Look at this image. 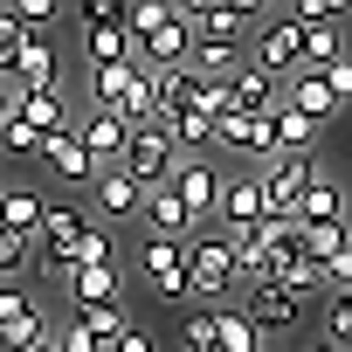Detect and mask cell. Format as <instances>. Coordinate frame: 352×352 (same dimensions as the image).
<instances>
[{
  "mask_svg": "<svg viewBox=\"0 0 352 352\" xmlns=\"http://www.w3.org/2000/svg\"><path fill=\"white\" fill-rule=\"evenodd\" d=\"M324 180V166H318V152H297V159H270L263 166V187H270V221H304V201H311V187Z\"/></svg>",
  "mask_w": 352,
  "mask_h": 352,
  "instance_id": "1",
  "label": "cell"
},
{
  "mask_svg": "<svg viewBox=\"0 0 352 352\" xmlns=\"http://www.w3.org/2000/svg\"><path fill=\"white\" fill-rule=\"evenodd\" d=\"M180 166H187V152L173 145V131L166 124H145V131H131V152H124V173L145 187V194H159V187H173L180 180Z\"/></svg>",
  "mask_w": 352,
  "mask_h": 352,
  "instance_id": "2",
  "label": "cell"
},
{
  "mask_svg": "<svg viewBox=\"0 0 352 352\" xmlns=\"http://www.w3.org/2000/svg\"><path fill=\"white\" fill-rule=\"evenodd\" d=\"M249 63H256L263 76H276V83L304 76V28H297V14H276V21H263V28L249 35Z\"/></svg>",
  "mask_w": 352,
  "mask_h": 352,
  "instance_id": "3",
  "label": "cell"
},
{
  "mask_svg": "<svg viewBox=\"0 0 352 352\" xmlns=\"http://www.w3.org/2000/svg\"><path fill=\"white\" fill-rule=\"evenodd\" d=\"M187 290H194V304H214V297L235 290V242L228 235L187 242Z\"/></svg>",
  "mask_w": 352,
  "mask_h": 352,
  "instance_id": "4",
  "label": "cell"
},
{
  "mask_svg": "<svg viewBox=\"0 0 352 352\" xmlns=\"http://www.w3.org/2000/svg\"><path fill=\"white\" fill-rule=\"evenodd\" d=\"M270 221V187H263V173H235V180L221 187V235L242 242Z\"/></svg>",
  "mask_w": 352,
  "mask_h": 352,
  "instance_id": "5",
  "label": "cell"
},
{
  "mask_svg": "<svg viewBox=\"0 0 352 352\" xmlns=\"http://www.w3.org/2000/svg\"><path fill=\"white\" fill-rule=\"evenodd\" d=\"M138 270H145V283H152L166 304H194V290H187V249L173 242V235H152V242L138 249Z\"/></svg>",
  "mask_w": 352,
  "mask_h": 352,
  "instance_id": "6",
  "label": "cell"
},
{
  "mask_svg": "<svg viewBox=\"0 0 352 352\" xmlns=\"http://www.w3.org/2000/svg\"><path fill=\"white\" fill-rule=\"evenodd\" d=\"M0 331H8L14 352H35L49 338V318H42V304H35L28 283H0Z\"/></svg>",
  "mask_w": 352,
  "mask_h": 352,
  "instance_id": "7",
  "label": "cell"
},
{
  "mask_svg": "<svg viewBox=\"0 0 352 352\" xmlns=\"http://www.w3.org/2000/svg\"><path fill=\"white\" fill-rule=\"evenodd\" d=\"M187 21H194V35L235 42L242 28H263V0H187Z\"/></svg>",
  "mask_w": 352,
  "mask_h": 352,
  "instance_id": "8",
  "label": "cell"
},
{
  "mask_svg": "<svg viewBox=\"0 0 352 352\" xmlns=\"http://www.w3.org/2000/svg\"><path fill=\"white\" fill-rule=\"evenodd\" d=\"M221 173H214V159H187L180 166V180H173V194H180V208H187V221L201 228L208 214H221Z\"/></svg>",
  "mask_w": 352,
  "mask_h": 352,
  "instance_id": "9",
  "label": "cell"
},
{
  "mask_svg": "<svg viewBox=\"0 0 352 352\" xmlns=\"http://www.w3.org/2000/svg\"><path fill=\"white\" fill-rule=\"evenodd\" d=\"M138 63H145L152 76H173V69L194 63V21H187V8H180V21H173V28H159V35L138 42Z\"/></svg>",
  "mask_w": 352,
  "mask_h": 352,
  "instance_id": "10",
  "label": "cell"
},
{
  "mask_svg": "<svg viewBox=\"0 0 352 352\" xmlns=\"http://www.w3.org/2000/svg\"><path fill=\"white\" fill-rule=\"evenodd\" d=\"M242 311L256 318L263 338H276V331H290V324L304 318V297H290L283 283H256V290H242Z\"/></svg>",
  "mask_w": 352,
  "mask_h": 352,
  "instance_id": "11",
  "label": "cell"
},
{
  "mask_svg": "<svg viewBox=\"0 0 352 352\" xmlns=\"http://www.w3.org/2000/svg\"><path fill=\"white\" fill-rule=\"evenodd\" d=\"M90 194H97V214H104V221H145V187L131 180L124 166H104Z\"/></svg>",
  "mask_w": 352,
  "mask_h": 352,
  "instance_id": "12",
  "label": "cell"
},
{
  "mask_svg": "<svg viewBox=\"0 0 352 352\" xmlns=\"http://www.w3.org/2000/svg\"><path fill=\"white\" fill-rule=\"evenodd\" d=\"M14 90H21V97H35V90H63V56H56L49 35H28V49H21V63H14Z\"/></svg>",
  "mask_w": 352,
  "mask_h": 352,
  "instance_id": "13",
  "label": "cell"
},
{
  "mask_svg": "<svg viewBox=\"0 0 352 352\" xmlns=\"http://www.w3.org/2000/svg\"><path fill=\"white\" fill-rule=\"evenodd\" d=\"M283 104H290V111H304L311 124H331V118L345 111V97L324 83V69H304V76H290V83H283Z\"/></svg>",
  "mask_w": 352,
  "mask_h": 352,
  "instance_id": "14",
  "label": "cell"
},
{
  "mask_svg": "<svg viewBox=\"0 0 352 352\" xmlns=\"http://www.w3.org/2000/svg\"><path fill=\"white\" fill-rule=\"evenodd\" d=\"M76 138L90 145L97 166H124V152H131V124H124L118 111H90V118L76 124Z\"/></svg>",
  "mask_w": 352,
  "mask_h": 352,
  "instance_id": "15",
  "label": "cell"
},
{
  "mask_svg": "<svg viewBox=\"0 0 352 352\" xmlns=\"http://www.w3.org/2000/svg\"><path fill=\"white\" fill-rule=\"evenodd\" d=\"M221 152H242V159H276V111L270 118H221Z\"/></svg>",
  "mask_w": 352,
  "mask_h": 352,
  "instance_id": "16",
  "label": "cell"
},
{
  "mask_svg": "<svg viewBox=\"0 0 352 352\" xmlns=\"http://www.w3.org/2000/svg\"><path fill=\"white\" fill-rule=\"evenodd\" d=\"M42 159H49V173H56V180H69V187H97V173H104V166L90 159V145H83L76 131L49 138V152H42Z\"/></svg>",
  "mask_w": 352,
  "mask_h": 352,
  "instance_id": "17",
  "label": "cell"
},
{
  "mask_svg": "<svg viewBox=\"0 0 352 352\" xmlns=\"http://www.w3.org/2000/svg\"><path fill=\"white\" fill-rule=\"evenodd\" d=\"M42 221H49L42 187H0V228L8 235H42Z\"/></svg>",
  "mask_w": 352,
  "mask_h": 352,
  "instance_id": "18",
  "label": "cell"
},
{
  "mask_svg": "<svg viewBox=\"0 0 352 352\" xmlns=\"http://www.w3.org/2000/svg\"><path fill=\"white\" fill-rule=\"evenodd\" d=\"M194 76H208V83H235L249 63H242V42H214V35H194V63H187Z\"/></svg>",
  "mask_w": 352,
  "mask_h": 352,
  "instance_id": "19",
  "label": "cell"
},
{
  "mask_svg": "<svg viewBox=\"0 0 352 352\" xmlns=\"http://www.w3.org/2000/svg\"><path fill=\"white\" fill-rule=\"evenodd\" d=\"M69 304H76V311L124 304V276H118V263H111V270H76V276H69Z\"/></svg>",
  "mask_w": 352,
  "mask_h": 352,
  "instance_id": "20",
  "label": "cell"
},
{
  "mask_svg": "<svg viewBox=\"0 0 352 352\" xmlns=\"http://www.w3.org/2000/svg\"><path fill=\"white\" fill-rule=\"evenodd\" d=\"M83 63H90V69L138 63V35H131V28H97V35H83Z\"/></svg>",
  "mask_w": 352,
  "mask_h": 352,
  "instance_id": "21",
  "label": "cell"
},
{
  "mask_svg": "<svg viewBox=\"0 0 352 352\" xmlns=\"http://www.w3.org/2000/svg\"><path fill=\"white\" fill-rule=\"evenodd\" d=\"M21 118H28L42 138H63V131H69V97H63V90H35V97H21Z\"/></svg>",
  "mask_w": 352,
  "mask_h": 352,
  "instance_id": "22",
  "label": "cell"
},
{
  "mask_svg": "<svg viewBox=\"0 0 352 352\" xmlns=\"http://www.w3.org/2000/svg\"><path fill=\"white\" fill-rule=\"evenodd\" d=\"M138 69H145V63H118V69H90V97H97V111H124V97H131Z\"/></svg>",
  "mask_w": 352,
  "mask_h": 352,
  "instance_id": "23",
  "label": "cell"
},
{
  "mask_svg": "<svg viewBox=\"0 0 352 352\" xmlns=\"http://www.w3.org/2000/svg\"><path fill=\"white\" fill-rule=\"evenodd\" d=\"M145 221H152V235H194V221H187V208H180V194L173 187H159V194H145Z\"/></svg>",
  "mask_w": 352,
  "mask_h": 352,
  "instance_id": "24",
  "label": "cell"
},
{
  "mask_svg": "<svg viewBox=\"0 0 352 352\" xmlns=\"http://www.w3.org/2000/svg\"><path fill=\"white\" fill-rule=\"evenodd\" d=\"M318 131H324V124H311L304 111H290V104H283V111H276V159L311 152V145H318Z\"/></svg>",
  "mask_w": 352,
  "mask_h": 352,
  "instance_id": "25",
  "label": "cell"
},
{
  "mask_svg": "<svg viewBox=\"0 0 352 352\" xmlns=\"http://www.w3.org/2000/svg\"><path fill=\"white\" fill-rule=\"evenodd\" d=\"M124 21H131V35L145 42V35H159V28L180 21V0H124Z\"/></svg>",
  "mask_w": 352,
  "mask_h": 352,
  "instance_id": "26",
  "label": "cell"
},
{
  "mask_svg": "<svg viewBox=\"0 0 352 352\" xmlns=\"http://www.w3.org/2000/svg\"><path fill=\"white\" fill-rule=\"evenodd\" d=\"M270 283H283L290 297H318V290H331V276H324V263H311V256H290Z\"/></svg>",
  "mask_w": 352,
  "mask_h": 352,
  "instance_id": "27",
  "label": "cell"
},
{
  "mask_svg": "<svg viewBox=\"0 0 352 352\" xmlns=\"http://www.w3.org/2000/svg\"><path fill=\"white\" fill-rule=\"evenodd\" d=\"M21 276H35V235L0 228V283H21Z\"/></svg>",
  "mask_w": 352,
  "mask_h": 352,
  "instance_id": "28",
  "label": "cell"
},
{
  "mask_svg": "<svg viewBox=\"0 0 352 352\" xmlns=\"http://www.w3.org/2000/svg\"><path fill=\"white\" fill-rule=\"evenodd\" d=\"M180 345L187 352H221V318L214 311H180Z\"/></svg>",
  "mask_w": 352,
  "mask_h": 352,
  "instance_id": "29",
  "label": "cell"
},
{
  "mask_svg": "<svg viewBox=\"0 0 352 352\" xmlns=\"http://www.w3.org/2000/svg\"><path fill=\"white\" fill-rule=\"evenodd\" d=\"M318 221H352V214H345V194H338L331 180H318V187H311V201H304V221H297V228H318Z\"/></svg>",
  "mask_w": 352,
  "mask_h": 352,
  "instance_id": "30",
  "label": "cell"
},
{
  "mask_svg": "<svg viewBox=\"0 0 352 352\" xmlns=\"http://www.w3.org/2000/svg\"><path fill=\"white\" fill-rule=\"evenodd\" d=\"M345 242H352V221H318V228H304V256H311V263H331Z\"/></svg>",
  "mask_w": 352,
  "mask_h": 352,
  "instance_id": "31",
  "label": "cell"
},
{
  "mask_svg": "<svg viewBox=\"0 0 352 352\" xmlns=\"http://www.w3.org/2000/svg\"><path fill=\"white\" fill-rule=\"evenodd\" d=\"M221 318V352H263V331L249 311H214Z\"/></svg>",
  "mask_w": 352,
  "mask_h": 352,
  "instance_id": "32",
  "label": "cell"
},
{
  "mask_svg": "<svg viewBox=\"0 0 352 352\" xmlns=\"http://www.w3.org/2000/svg\"><path fill=\"white\" fill-rule=\"evenodd\" d=\"M28 49V28L14 21V8H0V83H14V63Z\"/></svg>",
  "mask_w": 352,
  "mask_h": 352,
  "instance_id": "33",
  "label": "cell"
},
{
  "mask_svg": "<svg viewBox=\"0 0 352 352\" xmlns=\"http://www.w3.org/2000/svg\"><path fill=\"white\" fill-rule=\"evenodd\" d=\"M0 152H8V159H42V152H49V138H42L28 118H14L8 131H0Z\"/></svg>",
  "mask_w": 352,
  "mask_h": 352,
  "instance_id": "34",
  "label": "cell"
},
{
  "mask_svg": "<svg viewBox=\"0 0 352 352\" xmlns=\"http://www.w3.org/2000/svg\"><path fill=\"white\" fill-rule=\"evenodd\" d=\"M111 263H118V242H111V228L90 221V235L76 242V270H111Z\"/></svg>",
  "mask_w": 352,
  "mask_h": 352,
  "instance_id": "35",
  "label": "cell"
},
{
  "mask_svg": "<svg viewBox=\"0 0 352 352\" xmlns=\"http://www.w3.org/2000/svg\"><path fill=\"white\" fill-rule=\"evenodd\" d=\"M324 338L331 345H352V290H331L324 297Z\"/></svg>",
  "mask_w": 352,
  "mask_h": 352,
  "instance_id": "36",
  "label": "cell"
},
{
  "mask_svg": "<svg viewBox=\"0 0 352 352\" xmlns=\"http://www.w3.org/2000/svg\"><path fill=\"white\" fill-rule=\"evenodd\" d=\"M14 21H21L28 35H49V28L63 21V8H56V0H14Z\"/></svg>",
  "mask_w": 352,
  "mask_h": 352,
  "instance_id": "37",
  "label": "cell"
},
{
  "mask_svg": "<svg viewBox=\"0 0 352 352\" xmlns=\"http://www.w3.org/2000/svg\"><path fill=\"white\" fill-rule=\"evenodd\" d=\"M338 21H345L338 0H297V28H338Z\"/></svg>",
  "mask_w": 352,
  "mask_h": 352,
  "instance_id": "38",
  "label": "cell"
},
{
  "mask_svg": "<svg viewBox=\"0 0 352 352\" xmlns=\"http://www.w3.org/2000/svg\"><path fill=\"white\" fill-rule=\"evenodd\" d=\"M83 28L97 35V28H131L124 21V0H90V8H83Z\"/></svg>",
  "mask_w": 352,
  "mask_h": 352,
  "instance_id": "39",
  "label": "cell"
},
{
  "mask_svg": "<svg viewBox=\"0 0 352 352\" xmlns=\"http://www.w3.org/2000/svg\"><path fill=\"white\" fill-rule=\"evenodd\" d=\"M56 338H63V352H111V345H104V338H90V331H83L76 318H69V324H63Z\"/></svg>",
  "mask_w": 352,
  "mask_h": 352,
  "instance_id": "40",
  "label": "cell"
},
{
  "mask_svg": "<svg viewBox=\"0 0 352 352\" xmlns=\"http://www.w3.org/2000/svg\"><path fill=\"white\" fill-rule=\"evenodd\" d=\"M324 276H331V290H352V242H345V249L324 263Z\"/></svg>",
  "mask_w": 352,
  "mask_h": 352,
  "instance_id": "41",
  "label": "cell"
},
{
  "mask_svg": "<svg viewBox=\"0 0 352 352\" xmlns=\"http://www.w3.org/2000/svg\"><path fill=\"white\" fill-rule=\"evenodd\" d=\"M324 83H331L345 104H352V56H345V63H331V69H324Z\"/></svg>",
  "mask_w": 352,
  "mask_h": 352,
  "instance_id": "42",
  "label": "cell"
},
{
  "mask_svg": "<svg viewBox=\"0 0 352 352\" xmlns=\"http://www.w3.org/2000/svg\"><path fill=\"white\" fill-rule=\"evenodd\" d=\"M111 352H159V345H152V331H145V324H131V331H124Z\"/></svg>",
  "mask_w": 352,
  "mask_h": 352,
  "instance_id": "43",
  "label": "cell"
},
{
  "mask_svg": "<svg viewBox=\"0 0 352 352\" xmlns=\"http://www.w3.org/2000/svg\"><path fill=\"white\" fill-rule=\"evenodd\" d=\"M304 352H345V345H331V338H311V345H304Z\"/></svg>",
  "mask_w": 352,
  "mask_h": 352,
  "instance_id": "44",
  "label": "cell"
},
{
  "mask_svg": "<svg viewBox=\"0 0 352 352\" xmlns=\"http://www.w3.org/2000/svg\"><path fill=\"white\" fill-rule=\"evenodd\" d=\"M35 352H63V338H56V331H49V338H42V345H35Z\"/></svg>",
  "mask_w": 352,
  "mask_h": 352,
  "instance_id": "45",
  "label": "cell"
},
{
  "mask_svg": "<svg viewBox=\"0 0 352 352\" xmlns=\"http://www.w3.org/2000/svg\"><path fill=\"white\" fill-rule=\"evenodd\" d=\"M0 352H14V345H8V331H0Z\"/></svg>",
  "mask_w": 352,
  "mask_h": 352,
  "instance_id": "46",
  "label": "cell"
}]
</instances>
